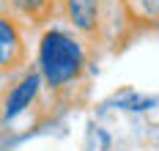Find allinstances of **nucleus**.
<instances>
[{
    "label": "nucleus",
    "instance_id": "obj_3",
    "mask_svg": "<svg viewBox=\"0 0 159 151\" xmlns=\"http://www.w3.org/2000/svg\"><path fill=\"white\" fill-rule=\"evenodd\" d=\"M39 85H41V74H39V71L25 74V77H22V80L8 91L6 104H3V118H6V121H11V118H16L22 110H28V107H30V102L36 99V94H39Z\"/></svg>",
    "mask_w": 159,
    "mask_h": 151
},
{
    "label": "nucleus",
    "instance_id": "obj_5",
    "mask_svg": "<svg viewBox=\"0 0 159 151\" xmlns=\"http://www.w3.org/2000/svg\"><path fill=\"white\" fill-rule=\"evenodd\" d=\"M11 6L33 22H44L55 11V0H11Z\"/></svg>",
    "mask_w": 159,
    "mask_h": 151
},
{
    "label": "nucleus",
    "instance_id": "obj_2",
    "mask_svg": "<svg viewBox=\"0 0 159 151\" xmlns=\"http://www.w3.org/2000/svg\"><path fill=\"white\" fill-rule=\"evenodd\" d=\"M25 61V44L14 17L0 14V71L14 69Z\"/></svg>",
    "mask_w": 159,
    "mask_h": 151
},
{
    "label": "nucleus",
    "instance_id": "obj_1",
    "mask_svg": "<svg viewBox=\"0 0 159 151\" xmlns=\"http://www.w3.org/2000/svg\"><path fill=\"white\" fill-rule=\"evenodd\" d=\"M39 69L49 88H61L82 74L85 52L80 47V41H74L63 30L52 28L39 41Z\"/></svg>",
    "mask_w": 159,
    "mask_h": 151
},
{
    "label": "nucleus",
    "instance_id": "obj_6",
    "mask_svg": "<svg viewBox=\"0 0 159 151\" xmlns=\"http://www.w3.org/2000/svg\"><path fill=\"white\" fill-rule=\"evenodd\" d=\"M140 6L148 17H159V0H140Z\"/></svg>",
    "mask_w": 159,
    "mask_h": 151
},
{
    "label": "nucleus",
    "instance_id": "obj_4",
    "mask_svg": "<svg viewBox=\"0 0 159 151\" xmlns=\"http://www.w3.org/2000/svg\"><path fill=\"white\" fill-rule=\"evenodd\" d=\"M66 17L69 22L82 30V33H93L99 25V0H63Z\"/></svg>",
    "mask_w": 159,
    "mask_h": 151
}]
</instances>
